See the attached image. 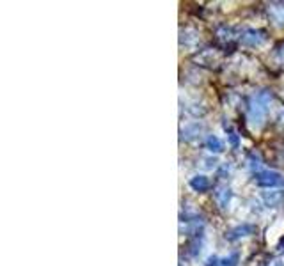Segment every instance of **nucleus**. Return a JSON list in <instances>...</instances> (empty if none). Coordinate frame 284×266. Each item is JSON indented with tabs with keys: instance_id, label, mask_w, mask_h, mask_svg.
I'll list each match as a JSON object with an SVG mask.
<instances>
[{
	"instance_id": "4468645a",
	"label": "nucleus",
	"mask_w": 284,
	"mask_h": 266,
	"mask_svg": "<svg viewBox=\"0 0 284 266\" xmlns=\"http://www.w3.org/2000/svg\"><path fill=\"white\" fill-rule=\"evenodd\" d=\"M249 167L252 170H258L261 167V158L256 155V153H250L249 155Z\"/></svg>"
},
{
	"instance_id": "0eeeda50",
	"label": "nucleus",
	"mask_w": 284,
	"mask_h": 266,
	"mask_svg": "<svg viewBox=\"0 0 284 266\" xmlns=\"http://www.w3.org/2000/svg\"><path fill=\"white\" fill-rule=\"evenodd\" d=\"M188 185H190L192 190L199 192V194H203V192H208L210 190V179L204 174H195L194 177H190V181H188Z\"/></svg>"
},
{
	"instance_id": "f8f14e48",
	"label": "nucleus",
	"mask_w": 284,
	"mask_h": 266,
	"mask_svg": "<svg viewBox=\"0 0 284 266\" xmlns=\"http://www.w3.org/2000/svg\"><path fill=\"white\" fill-rule=\"evenodd\" d=\"M217 36L224 41H229V39L233 38V29H229V27H221V29L217 30Z\"/></svg>"
},
{
	"instance_id": "f3484780",
	"label": "nucleus",
	"mask_w": 284,
	"mask_h": 266,
	"mask_svg": "<svg viewBox=\"0 0 284 266\" xmlns=\"http://www.w3.org/2000/svg\"><path fill=\"white\" fill-rule=\"evenodd\" d=\"M276 59L279 60L281 64H284V43L279 48H276Z\"/></svg>"
},
{
	"instance_id": "ddd939ff",
	"label": "nucleus",
	"mask_w": 284,
	"mask_h": 266,
	"mask_svg": "<svg viewBox=\"0 0 284 266\" xmlns=\"http://www.w3.org/2000/svg\"><path fill=\"white\" fill-rule=\"evenodd\" d=\"M183 32V30H181ZM183 34H187V38H179V41H181V45L185 43V45H194L195 41H197V36H195V32H192V30H185Z\"/></svg>"
},
{
	"instance_id": "2eb2a0df",
	"label": "nucleus",
	"mask_w": 284,
	"mask_h": 266,
	"mask_svg": "<svg viewBox=\"0 0 284 266\" xmlns=\"http://www.w3.org/2000/svg\"><path fill=\"white\" fill-rule=\"evenodd\" d=\"M203 161H204V163H203V167H204V169H215V167H217V158L215 157H206V158H203Z\"/></svg>"
},
{
	"instance_id": "20e7f679",
	"label": "nucleus",
	"mask_w": 284,
	"mask_h": 266,
	"mask_svg": "<svg viewBox=\"0 0 284 266\" xmlns=\"http://www.w3.org/2000/svg\"><path fill=\"white\" fill-rule=\"evenodd\" d=\"M254 232H256V225L247 224L245 222V224H240V225H236V227L229 229L227 234H226V240L236 241V240H242V238L250 236V234H254Z\"/></svg>"
},
{
	"instance_id": "dca6fc26",
	"label": "nucleus",
	"mask_w": 284,
	"mask_h": 266,
	"mask_svg": "<svg viewBox=\"0 0 284 266\" xmlns=\"http://www.w3.org/2000/svg\"><path fill=\"white\" fill-rule=\"evenodd\" d=\"M204 266H221V259L217 258V256H210L204 263Z\"/></svg>"
},
{
	"instance_id": "39448f33",
	"label": "nucleus",
	"mask_w": 284,
	"mask_h": 266,
	"mask_svg": "<svg viewBox=\"0 0 284 266\" xmlns=\"http://www.w3.org/2000/svg\"><path fill=\"white\" fill-rule=\"evenodd\" d=\"M267 13H268V18H270L272 23L276 27H279V29H283L284 27V4L283 2H272V4H268Z\"/></svg>"
},
{
	"instance_id": "7ed1b4c3",
	"label": "nucleus",
	"mask_w": 284,
	"mask_h": 266,
	"mask_svg": "<svg viewBox=\"0 0 284 266\" xmlns=\"http://www.w3.org/2000/svg\"><path fill=\"white\" fill-rule=\"evenodd\" d=\"M240 41H242V45L250 48L263 47L265 43H267V32L259 29H247L243 30L242 36H240Z\"/></svg>"
},
{
	"instance_id": "423d86ee",
	"label": "nucleus",
	"mask_w": 284,
	"mask_h": 266,
	"mask_svg": "<svg viewBox=\"0 0 284 266\" xmlns=\"http://www.w3.org/2000/svg\"><path fill=\"white\" fill-rule=\"evenodd\" d=\"M263 201L268 208H279L284 203V192L283 190H272V192H263Z\"/></svg>"
},
{
	"instance_id": "6ab92c4d",
	"label": "nucleus",
	"mask_w": 284,
	"mask_h": 266,
	"mask_svg": "<svg viewBox=\"0 0 284 266\" xmlns=\"http://www.w3.org/2000/svg\"><path fill=\"white\" fill-rule=\"evenodd\" d=\"M267 266H284V263L281 261V259H274V261H270Z\"/></svg>"
},
{
	"instance_id": "9b49d317",
	"label": "nucleus",
	"mask_w": 284,
	"mask_h": 266,
	"mask_svg": "<svg viewBox=\"0 0 284 266\" xmlns=\"http://www.w3.org/2000/svg\"><path fill=\"white\" fill-rule=\"evenodd\" d=\"M238 263H240L238 252H233L231 256H227V258L221 259V266H238Z\"/></svg>"
},
{
	"instance_id": "1a4fd4ad",
	"label": "nucleus",
	"mask_w": 284,
	"mask_h": 266,
	"mask_svg": "<svg viewBox=\"0 0 284 266\" xmlns=\"http://www.w3.org/2000/svg\"><path fill=\"white\" fill-rule=\"evenodd\" d=\"M201 131H203V124H201L199 121L188 123L185 128H181V140H187V142L188 140H194Z\"/></svg>"
},
{
	"instance_id": "9d476101",
	"label": "nucleus",
	"mask_w": 284,
	"mask_h": 266,
	"mask_svg": "<svg viewBox=\"0 0 284 266\" xmlns=\"http://www.w3.org/2000/svg\"><path fill=\"white\" fill-rule=\"evenodd\" d=\"M206 148L212 153H222L224 151V144H222V140L217 135H208V139H206Z\"/></svg>"
},
{
	"instance_id": "a211bd4d",
	"label": "nucleus",
	"mask_w": 284,
	"mask_h": 266,
	"mask_svg": "<svg viewBox=\"0 0 284 266\" xmlns=\"http://www.w3.org/2000/svg\"><path fill=\"white\" fill-rule=\"evenodd\" d=\"M229 142H231V148L236 149L238 148V135H234V133H229Z\"/></svg>"
},
{
	"instance_id": "6e6552de",
	"label": "nucleus",
	"mask_w": 284,
	"mask_h": 266,
	"mask_svg": "<svg viewBox=\"0 0 284 266\" xmlns=\"http://www.w3.org/2000/svg\"><path fill=\"white\" fill-rule=\"evenodd\" d=\"M231 197H233V192H231V188H227V186H222V188H219V190L215 192V201L221 210H227L229 203H231Z\"/></svg>"
},
{
	"instance_id": "f03ea898",
	"label": "nucleus",
	"mask_w": 284,
	"mask_h": 266,
	"mask_svg": "<svg viewBox=\"0 0 284 266\" xmlns=\"http://www.w3.org/2000/svg\"><path fill=\"white\" fill-rule=\"evenodd\" d=\"M254 183L261 188H284V176L276 170H259L254 174Z\"/></svg>"
},
{
	"instance_id": "f257e3e1",
	"label": "nucleus",
	"mask_w": 284,
	"mask_h": 266,
	"mask_svg": "<svg viewBox=\"0 0 284 266\" xmlns=\"http://www.w3.org/2000/svg\"><path fill=\"white\" fill-rule=\"evenodd\" d=\"M272 103V93L263 89L259 91L249 103V112H247V117H249L250 126L254 130H259V128L265 124V117H267L268 106Z\"/></svg>"
}]
</instances>
